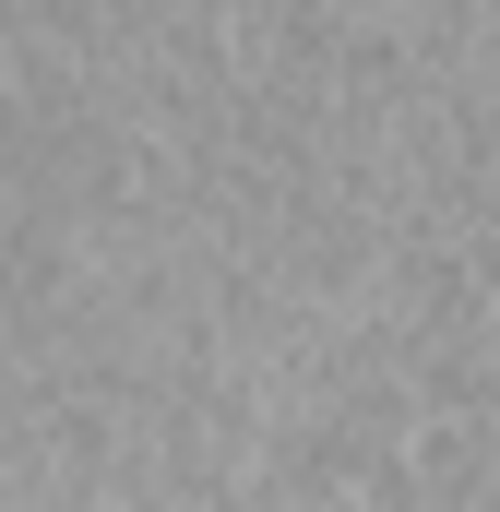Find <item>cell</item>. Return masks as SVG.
<instances>
[{
    "label": "cell",
    "instance_id": "obj_1",
    "mask_svg": "<svg viewBox=\"0 0 500 512\" xmlns=\"http://www.w3.org/2000/svg\"><path fill=\"white\" fill-rule=\"evenodd\" d=\"M417 453V501L429 512H489V477H500V417H465V405H429L405 429Z\"/></svg>",
    "mask_w": 500,
    "mask_h": 512
}]
</instances>
